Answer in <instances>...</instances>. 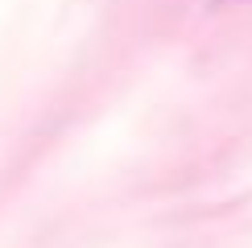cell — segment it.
Masks as SVG:
<instances>
[]
</instances>
